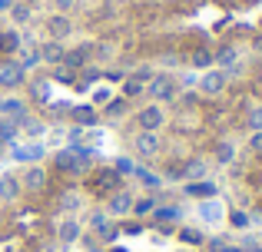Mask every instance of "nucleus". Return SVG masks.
<instances>
[{
	"instance_id": "1",
	"label": "nucleus",
	"mask_w": 262,
	"mask_h": 252,
	"mask_svg": "<svg viewBox=\"0 0 262 252\" xmlns=\"http://www.w3.org/2000/svg\"><path fill=\"white\" fill-rule=\"evenodd\" d=\"M133 123L140 133H163L169 123V113H166V106L163 103H143L140 110L133 113Z\"/></svg>"
},
{
	"instance_id": "2",
	"label": "nucleus",
	"mask_w": 262,
	"mask_h": 252,
	"mask_svg": "<svg viewBox=\"0 0 262 252\" xmlns=\"http://www.w3.org/2000/svg\"><path fill=\"white\" fill-rule=\"evenodd\" d=\"M146 97L153 100V103H163V106H166V103H173V100L179 97L176 77H173V73H163V70H160V73H156V77L146 83Z\"/></svg>"
},
{
	"instance_id": "3",
	"label": "nucleus",
	"mask_w": 262,
	"mask_h": 252,
	"mask_svg": "<svg viewBox=\"0 0 262 252\" xmlns=\"http://www.w3.org/2000/svg\"><path fill=\"white\" fill-rule=\"evenodd\" d=\"M133 156L146 166V163H156L163 156V136L160 133H140L136 129L133 136Z\"/></svg>"
},
{
	"instance_id": "4",
	"label": "nucleus",
	"mask_w": 262,
	"mask_h": 252,
	"mask_svg": "<svg viewBox=\"0 0 262 252\" xmlns=\"http://www.w3.org/2000/svg\"><path fill=\"white\" fill-rule=\"evenodd\" d=\"M226 86H229V73L219 70V66L203 70V73H199V80H196V93H199V97H223Z\"/></svg>"
},
{
	"instance_id": "5",
	"label": "nucleus",
	"mask_w": 262,
	"mask_h": 252,
	"mask_svg": "<svg viewBox=\"0 0 262 252\" xmlns=\"http://www.w3.org/2000/svg\"><path fill=\"white\" fill-rule=\"evenodd\" d=\"M27 80H30V73L20 66V60H13V57H4L0 60V93H13V90H20V86H27Z\"/></svg>"
},
{
	"instance_id": "6",
	"label": "nucleus",
	"mask_w": 262,
	"mask_h": 252,
	"mask_svg": "<svg viewBox=\"0 0 262 252\" xmlns=\"http://www.w3.org/2000/svg\"><path fill=\"white\" fill-rule=\"evenodd\" d=\"M90 149H60L57 156H53V166L60 169V173H86L90 169Z\"/></svg>"
},
{
	"instance_id": "7",
	"label": "nucleus",
	"mask_w": 262,
	"mask_h": 252,
	"mask_svg": "<svg viewBox=\"0 0 262 252\" xmlns=\"http://www.w3.org/2000/svg\"><path fill=\"white\" fill-rule=\"evenodd\" d=\"M43 30H47V40L67 43V40H70L73 33H77V24H73V17H70V13H57V10H53L50 17H47Z\"/></svg>"
},
{
	"instance_id": "8",
	"label": "nucleus",
	"mask_w": 262,
	"mask_h": 252,
	"mask_svg": "<svg viewBox=\"0 0 262 252\" xmlns=\"http://www.w3.org/2000/svg\"><path fill=\"white\" fill-rule=\"evenodd\" d=\"M196 216H199V226H223L226 222V202L219 196H209V199H199L196 202Z\"/></svg>"
},
{
	"instance_id": "9",
	"label": "nucleus",
	"mask_w": 262,
	"mask_h": 252,
	"mask_svg": "<svg viewBox=\"0 0 262 252\" xmlns=\"http://www.w3.org/2000/svg\"><path fill=\"white\" fill-rule=\"evenodd\" d=\"M176 176L183 182H199V179H209V159L206 156H186L183 163H179Z\"/></svg>"
},
{
	"instance_id": "10",
	"label": "nucleus",
	"mask_w": 262,
	"mask_h": 252,
	"mask_svg": "<svg viewBox=\"0 0 262 252\" xmlns=\"http://www.w3.org/2000/svg\"><path fill=\"white\" fill-rule=\"evenodd\" d=\"M133 199H136V196L129 193V189H116V193H110L106 196L110 219H129V213H133Z\"/></svg>"
},
{
	"instance_id": "11",
	"label": "nucleus",
	"mask_w": 262,
	"mask_h": 252,
	"mask_svg": "<svg viewBox=\"0 0 262 252\" xmlns=\"http://www.w3.org/2000/svg\"><path fill=\"white\" fill-rule=\"evenodd\" d=\"M24 90H27V103H37V106L53 103V86H50V77H30Z\"/></svg>"
},
{
	"instance_id": "12",
	"label": "nucleus",
	"mask_w": 262,
	"mask_h": 252,
	"mask_svg": "<svg viewBox=\"0 0 262 252\" xmlns=\"http://www.w3.org/2000/svg\"><path fill=\"white\" fill-rule=\"evenodd\" d=\"M90 63H93V43H77V47H67L63 50V66L67 70L80 73Z\"/></svg>"
},
{
	"instance_id": "13",
	"label": "nucleus",
	"mask_w": 262,
	"mask_h": 252,
	"mask_svg": "<svg viewBox=\"0 0 262 252\" xmlns=\"http://www.w3.org/2000/svg\"><path fill=\"white\" fill-rule=\"evenodd\" d=\"M43 156H47V143H40V140L13 143V159H17V163H27V166H33V163H40Z\"/></svg>"
},
{
	"instance_id": "14",
	"label": "nucleus",
	"mask_w": 262,
	"mask_h": 252,
	"mask_svg": "<svg viewBox=\"0 0 262 252\" xmlns=\"http://www.w3.org/2000/svg\"><path fill=\"white\" fill-rule=\"evenodd\" d=\"M83 222L77 219V216H63V219L57 222V239H60V246H77L80 239H83Z\"/></svg>"
},
{
	"instance_id": "15",
	"label": "nucleus",
	"mask_w": 262,
	"mask_h": 252,
	"mask_svg": "<svg viewBox=\"0 0 262 252\" xmlns=\"http://www.w3.org/2000/svg\"><path fill=\"white\" fill-rule=\"evenodd\" d=\"M47 182H50V176H47V169L40 166V163L27 166L24 176H20V186H24V193H43Z\"/></svg>"
},
{
	"instance_id": "16",
	"label": "nucleus",
	"mask_w": 262,
	"mask_h": 252,
	"mask_svg": "<svg viewBox=\"0 0 262 252\" xmlns=\"http://www.w3.org/2000/svg\"><path fill=\"white\" fill-rule=\"evenodd\" d=\"M27 117H30V103H27V100H17V97L0 100V120H10V123L20 126Z\"/></svg>"
},
{
	"instance_id": "17",
	"label": "nucleus",
	"mask_w": 262,
	"mask_h": 252,
	"mask_svg": "<svg viewBox=\"0 0 262 252\" xmlns=\"http://www.w3.org/2000/svg\"><path fill=\"white\" fill-rule=\"evenodd\" d=\"M37 50H40V63L50 70V66H60V63H63V50H67V47L57 43V40H47V43H40Z\"/></svg>"
},
{
	"instance_id": "18",
	"label": "nucleus",
	"mask_w": 262,
	"mask_h": 252,
	"mask_svg": "<svg viewBox=\"0 0 262 252\" xmlns=\"http://www.w3.org/2000/svg\"><path fill=\"white\" fill-rule=\"evenodd\" d=\"M24 186H20V176L13 173H0V202H17Z\"/></svg>"
},
{
	"instance_id": "19",
	"label": "nucleus",
	"mask_w": 262,
	"mask_h": 252,
	"mask_svg": "<svg viewBox=\"0 0 262 252\" xmlns=\"http://www.w3.org/2000/svg\"><path fill=\"white\" fill-rule=\"evenodd\" d=\"M212 163H216V166H232V163H236V143L219 140L216 146H212Z\"/></svg>"
},
{
	"instance_id": "20",
	"label": "nucleus",
	"mask_w": 262,
	"mask_h": 252,
	"mask_svg": "<svg viewBox=\"0 0 262 252\" xmlns=\"http://www.w3.org/2000/svg\"><path fill=\"white\" fill-rule=\"evenodd\" d=\"M176 236H179V242H183L186 249L206 246V233H203V226H179V229H176Z\"/></svg>"
},
{
	"instance_id": "21",
	"label": "nucleus",
	"mask_w": 262,
	"mask_h": 252,
	"mask_svg": "<svg viewBox=\"0 0 262 252\" xmlns=\"http://www.w3.org/2000/svg\"><path fill=\"white\" fill-rule=\"evenodd\" d=\"M183 193L192 196V199H209V196H219V186L212 179H199V182H186Z\"/></svg>"
},
{
	"instance_id": "22",
	"label": "nucleus",
	"mask_w": 262,
	"mask_h": 252,
	"mask_svg": "<svg viewBox=\"0 0 262 252\" xmlns=\"http://www.w3.org/2000/svg\"><path fill=\"white\" fill-rule=\"evenodd\" d=\"M156 206H160V202H156V196H136L133 199V213L129 216H136V219H149V216L156 213Z\"/></svg>"
},
{
	"instance_id": "23",
	"label": "nucleus",
	"mask_w": 262,
	"mask_h": 252,
	"mask_svg": "<svg viewBox=\"0 0 262 252\" xmlns=\"http://www.w3.org/2000/svg\"><path fill=\"white\" fill-rule=\"evenodd\" d=\"M60 209H63L67 216H77V209H83V196L77 193V189H63L60 193V202H57Z\"/></svg>"
},
{
	"instance_id": "24",
	"label": "nucleus",
	"mask_w": 262,
	"mask_h": 252,
	"mask_svg": "<svg viewBox=\"0 0 262 252\" xmlns=\"http://www.w3.org/2000/svg\"><path fill=\"white\" fill-rule=\"evenodd\" d=\"M7 17L13 20V27H27L33 20V7H27V4H20V0H13V7L7 10Z\"/></svg>"
},
{
	"instance_id": "25",
	"label": "nucleus",
	"mask_w": 262,
	"mask_h": 252,
	"mask_svg": "<svg viewBox=\"0 0 262 252\" xmlns=\"http://www.w3.org/2000/svg\"><path fill=\"white\" fill-rule=\"evenodd\" d=\"M20 47H24V37L17 33V27H10V30H0V50H4V53H17Z\"/></svg>"
},
{
	"instance_id": "26",
	"label": "nucleus",
	"mask_w": 262,
	"mask_h": 252,
	"mask_svg": "<svg viewBox=\"0 0 262 252\" xmlns=\"http://www.w3.org/2000/svg\"><path fill=\"white\" fill-rule=\"evenodd\" d=\"M100 110H103V117H106V120H120V117H126V113H129V100L113 97L106 106H100Z\"/></svg>"
},
{
	"instance_id": "27",
	"label": "nucleus",
	"mask_w": 262,
	"mask_h": 252,
	"mask_svg": "<svg viewBox=\"0 0 262 252\" xmlns=\"http://www.w3.org/2000/svg\"><path fill=\"white\" fill-rule=\"evenodd\" d=\"M96 182H100V189L103 193H116V189H123L120 186V173H116V169H103V173H96Z\"/></svg>"
},
{
	"instance_id": "28",
	"label": "nucleus",
	"mask_w": 262,
	"mask_h": 252,
	"mask_svg": "<svg viewBox=\"0 0 262 252\" xmlns=\"http://www.w3.org/2000/svg\"><path fill=\"white\" fill-rule=\"evenodd\" d=\"M120 97L123 100H136V97H146V86L140 83V80H133V77H126L120 83Z\"/></svg>"
},
{
	"instance_id": "29",
	"label": "nucleus",
	"mask_w": 262,
	"mask_h": 252,
	"mask_svg": "<svg viewBox=\"0 0 262 252\" xmlns=\"http://www.w3.org/2000/svg\"><path fill=\"white\" fill-rule=\"evenodd\" d=\"M136 179H140L143 182V186H146V189H160L163 186V176L160 173H153V169H146V166H136Z\"/></svg>"
},
{
	"instance_id": "30",
	"label": "nucleus",
	"mask_w": 262,
	"mask_h": 252,
	"mask_svg": "<svg viewBox=\"0 0 262 252\" xmlns=\"http://www.w3.org/2000/svg\"><path fill=\"white\" fill-rule=\"evenodd\" d=\"M20 126H24L27 140H40V136L47 133V123H43V120H37V117H33V113H30V117H27V120H24V123H20Z\"/></svg>"
},
{
	"instance_id": "31",
	"label": "nucleus",
	"mask_w": 262,
	"mask_h": 252,
	"mask_svg": "<svg viewBox=\"0 0 262 252\" xmlns=\"http://www.w3.org/2000/svg\"><path fill=\"white\" fill-rule=\"evenodd\" d=\"M20 50H24V57H20V66H24L27 73H33L37 66H43V63H40V50H37V47H20Z\"/></svg>"
},
{
	"instance_id": "32",
	"label": "nucleus",
	"mask_w": 262,
	"mask_h": 252,
	"mask_svg": "<svg viewBox=\"0 0 262 252\" xmlns=\"http://www.w3.org/2000/svg\"><path fill=\"white\" fill-rule=\"evenodd\" d=\"M103 77V66H96V63H90V66H83V70H80V90H86V86H93L96 80Z\"/></svg>"
},
{
	"instance_id": "33",
	"label": "nucleus",
	"mask_w": 262,
	"mask_h": 252,
	"mask_svg": "<svg viewBox=\"0 0 262 252\" xmlns=\"http://www.w3.org/2000/svg\"><path fill=\"white\" fill-rule=\"evenodd\" d=\"M192 66H196V73H203V70H209L212 63H216V53H209V50H199V53H192V60H189Z\"/></svg>"
},
{
	"instance_id": "34",
	"label": "nucleus",
	"mask_w": 262,
	"mask_h": 252,
	"mask_svg": "<svg viewBox=\"0 0 262 252\" xmlns=\"http://www.w3.org/2000/svg\"><path fill=\"white\" fill-rule=\"evenodd\" d=\"M179 219V206H156L153 213V222L160 226V222H176Z\"/></svg>"
},
{
	"instance_id": "35",
	"label": "nucleus",
	"mask_w": 262,
	"mask_h": 252,
	"mask_svg": "<svg viewBox=\"0 0 262 252\" xmlns=\"http://www.w3.org/2000/svg\"><path fill=\"white\" fill-rule=\"evenodd\" d=\"M156 73H160V66H156V63H143V66H136V70H133V73H129V77H133V80H140V83H143V86H146V83H149V80H153V77H156Z\"/></svg>"
},
{
	"instance_id": "36",
	"label": "nucleus",
	"mask_w": 262,
	"mask_h": 252,
	"mask_svg": "<svg viewBox=\"0 0 262 252\" xmlns=\"http://www.w3.org/2000/svg\"><path fill=\"white\" fill-rule=\"evenodd\" d=\"M226 219H229V226H232V229H249L252 216L246 213V209H232V213H226Z\"/></svg>"
},
{
	"instance_id": "37",
	"label": "nucleus",
	"mask_w": 262,
	"mask_h": 252,
	"mask_svg": "<svg viewBox=\"0 0 262 252\" xmlns=\"http://www.w3.org/2000/svg\"><path fill=\"white\" fill-rule=\"evenodd\" d=\"M246 129H249V133H262V103H256L246 113Z\"/></svg>"
},
{
	"instance_id": "38",
	"label": "nucleus",
	"mask_w": 262,
	"mask_h": 252,
	"mask_svg": "<svg viewBox=\"0 0 262 252\" xmlns=\"http://www.w3.org/2000/svg\"><path fill=\"white\" fill-rule=\"evenodd\" d=\"M113 60V47H106V43H93V63L96 66H103V63H110Z\"/></svg>"
},
{
	"instance_id": "39",
	"label": "nucleus",
	"mask_w": 262,
	"mask_h": 252,
	"mask_svg": "<svg viewBox=\"0 0 262 252\" xmlns=\"http://www.w3.org/2000/svg\"><path fill=\"white\" fill-rule=\"evenodd\" d=\"M113 169L120 173V179H123V176H133L136 173V159H129V156H116Z\"/></svg>"
},
{
	"instance_id": "40",
	"label": "nucleus",
	"mask_w": 262,
	"mask_h": 252,
	"mask_svg": "<svg viewBox=\"0 0 262 252\" xmlns=\"http://www.w3.org/2000/svg\"><path fill=\"white\" fill-rule=\"evenodd\" d=\"M70 117L77 120V126H80V123H83V126H90V123L96 120V113L90 110V106H73V110H70Z\"/></svg>"
},
{
	"instance_id": "41",
	"label": "nucleus",
	"mask_w": 262,
	"mask_h": 252,
	"mask_svg": "<svg viewBox=\"0 0 262 252\" xmlns=\"http://www.w3.org/2000/svg\"><path fill=\"white\" fill-rule=\"evenodd\" d=\"M0 143H17V123L0 120Z\"/></svg>"
},
{
	"instance_id": "42",
	"label": "nucleus",
	"mask_w": 262,
	"mask_h": 252,
	"mask_svg": "<svg viewBox=\"0 0 262 252\" xmlns=\"http://www.w3.org/2000/svg\"><path fill=\"white\" fill-rule=\"evenodd\" d=\"M73 77H77V73H73V70H67L63 63H60V66H50V80H60V83H70Z\"/></svg>"
},
{
	"instance_id": "43",
	"label": "nucleus",
	"mask_w": 262,
	"mask_h": 252,
	"mask_svg": "<svg viewBox=\"0 0 262 252\" xmlns=\"http://www.w3.org/2000/svg\"><path fill=\"white\" fill-rule=\"evenodd\" d=\"M110 100H113V90H106V86H103V90H93V106H106Z\"/></svg>"
},
{
	"instance_id": "44",
	"label": "nucleus",
	"mask_w": 262,
	"mask_h": 252,
	"mask_svg": "<svg viewBox=\"0 0 262 252\" xmlns=\"http://www.w3.org/2000/svg\"><path fill=\"white\" fill-rule=\"evenodd\" d=\"M53 7H57V13H70L73 7H77V0H50Z\"/></svg>"
},
{
	"instance_id": "45",
	"label": "nucleus",
	"mask_w": 262,
	"mask_h": 252,
	"mask_svg": "<svg viewBox=\"0 0 262 252\" xmlns=\"http://www.w3.org/2000/svg\"><path fill=\"white\" fill-rule=\"evenodd\" d=\"M249 149L256 156H262V133H249Z\"/></svg>"
},
{
	"instance_id": "46",
	"label": "nucleus",
	"mask_w": 262,
	"mask_h": 252,
	"mask_svg": "<svg viewBox=\"0 0 262 252\" xmlns=\"http://www.w3.org/2000/svg\"><path fill=\"white\" fill-rule=\"evenodd\" d=\"M123 233H126V236H140L143 233V222H136V219L126 222V226H123Z\"/></svg>"
},
{
	"instance_id": "47",
	"label": "nucleus",
	"mask_w": 262,
	"mask_h": 252,
	"mask_svg": "<svg viewBox=\"0 0 262 252\" xmlns=\"http://www.w3.org/2000/svg\"><path fill=\"white\" fill-rule=\"evenodd\" d=\"M216 252H243V246H232V242H226V246H219Z\"/></svg>"
},
{
	"instance_id": "48",
	"label": "nucleus",
	"mask_w": 262,
	"mask_h": 252,
	"mask_svg": "<svg viewBox=\"0 0 262 252\" xmlns=\"http://www.w3.org/2000/svg\"><path fill=\"white\" fill-rule=\"evenodd\" d=\"M10 7H13V0H0V13H7Z\"/></svg>"
},
{
	"instance_id": "49",
	"label": "nucleus",
	"mask_w": 262,
	"mask_h": 252,
	"mask_svg": "<svg viewBox=\"0 0 262 252\" xmlns=\"http://www.w3.org/2000/svg\"><path fill=\"white\" fill-rule=\"evenodd\" d=\"M20 4H27V7H40L43 0H20Z\"/></svg>"
},
{
	"instance_id": "50",
	"label": "nucleus",
	"mask_w": 262,
	"mask_h": 252,
	"mask_svg": "<svg viewBox=\"0 0 262 252\" xmlns=\"http://www.w3.org/2000/svg\"><path fill=\"white\" fill-rule=\"evenodd\" d=\"M106 252H129V249H123V246H110Z\"/></svg>"
},
{
	"instance_id": "51",
	"label": "nucleus",
	"mask_w": 262,
	"mask_h": 252,
	"mask_svg": "<svg viewBox=\"0 0 262 252\" xmlns=\"http://www.w3.org/2000/svg\"><path fill=\"white\" fill-rule=\"evenodd\" d=\"M243 252H262V246H256V249H243Z\"/></svg>"
},
{
	"instance_id": "52",
	"label": "nucleus",
	"mask_w": 262,
	"mask_h": 252,
	"mask_svg": "<svg viewBox=\"0 0 262 252\" xmlns=\"http://www.w3.org/2000/svg\"><path fill=\"white\" fill-rule=\"evenodd\" d=\"M0 156H4V143H0Z\"/></svg>"
},
{
	"instance_id": "53",
	"label": "nucleus",
	"mask_w": 262,
	"mask_h": 252,
	"mask_svg": "<svg viewBox=\"0 0 262 252\" xmlns=\"http://www.w3.org/2000/svg\"><path fill=\"white\" fill-rule=\"evenodd\" d=\"M179 252H192V249H179Z\"/></svg>"
},
{
	"instance_id": "54",
	"label": "nucleus",
	"mask_w": 262,
	"mask_h": 252,
	"mask_svg": "<svg viewBox=\"0 0 262 252\" xmlns=\"http://www.w3.org/2000/svg\"><path fill=\"white\" fill-rule=\"evenodd\" d=\"M103 4H113V0H103Z\"/></svg>"
},
{
	"instance_id": "55",
	"label": "nucleus",
	"mask_w": 262,
	"mask_h": 252,
	"mask_svg": "<svg viewBox=\"0 0 262 252\" xmlns=\"http://www.w3.org/2000/svg\"><path fill=\"white\" fill-rule=\"evenodd\" d=\"M0 206H4V202H0Z\"/></svg>"
}]
</instances>
